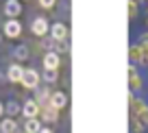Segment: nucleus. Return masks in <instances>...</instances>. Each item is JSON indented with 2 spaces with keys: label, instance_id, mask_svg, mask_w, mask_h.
Here are the masks:
<instances>
[{
  "label": "nucleus",
  "instance_id": "13",
  "mask_svg": "<svg viewBox=\"0 0 148 133\" xmlns=\"http://www.w3.org/2000/svg\"><path fill=\"white\" fill-rule=\"evenodd\" d=\"M50 105L57 107V109H65V105H68V96H65V92H52L50 94Z\"/></svg>",
  "mask_w": 148,
  "mask_h": 133
},
{
  "label": "nucleus",
  "instance_id": "12",
  "mask_svg": "<svg viewBox=\"0 0 148 133\" xmlns=\"http://www.w3.org/2000/svg\"><path fill=\"white\" fill-rule=\"evenodd\" d=\"M50 94H52V92L48 90V87H39V85H37V87H35V96H33V98L39 103V107H44V105H48V103H50Z\"/></svg>",
  "mask_w": 148,
  "mask_h": 133
},
{
  "label": "nucleus",
  "instance_id": "24",
  "mask_svg": "<svg viewBox=\"0 0 148 133\" xmlns=\"http://www.w3.org/2000/svg\"><path fill=\"white\" fill-rule=\"evenodd\" d=\"M2 116H5V103L0 101V118H2Z\"/></svg>",
  "mask_w": 148,
  "mask_h": 133
},
{
  "label": "nucleus",
  "instance_id": "2",
  "mask_svg": "<svg viewBox=\"0 0 148 133\" xmlns=\"http://www.w3.org/2000/svg\"><path fill=\"white\" fill-rule=\"evenodd\" d=\"M2 33L9 39H18L22 35V22H18V18H9L5 22V26H2Z\"/></svg>",
  "mask_w": 148,
  "mask_h": 133
},
{
  "label": "nucleus",
  "instance_id": "20",
  "mask_svg": "<svg viewBox=\"0 0 148 133\" xmlns=\"http://www.w3.org/2000/svg\"><path fill=\"white\" fill-rule=\"evenodd\" d=\"M57 76H59L57 70H46V72H44V81H46V83H55Z\"/></svg>",
  "mask_w": 148,
  "mask_h": 133
},
{
  "label": "nucleus",
  "instance_id": "25",
  "mask_svg": "<svg viewBox=\"0 0 148 133\" xmlns=\"http://www.w3.org/2000/svg\"><path fill=\"white\" fill-rule=\"evenodd\" d=\"M39 133H52V129H48V127H42V129H39Z\"/></svg>",
  "mask_w": 148,
  "mask_h": 133
},
{
  "label": "nucleus",
  "instance_id": "8",
  "mask_svg": "<svg viewBox=\"0 0 148 133\" xmlns=\"http://www.w3.org/2000/svg\"><path fill=\"white\" fill-rule=\"evenodd\" d=\"M22 74H24V68L20 63H11L7 68V81L11 83H22Z\"/></svg>",
  "mask_w": 148,
  "mask_h": 133
},
{
  "label": "nucleus",
  "instance_id": "22",
  "mask_svg": "<svg viewBox=\"0 0 148 133\" xmlns=\"http://www.w3.org/2000/svg\"><path fill=\"white\" fill-rule=\"evenodd\" d=\"M137 44H148V28L137 35Z\"/></svg>",
  "mask_w": 148,
  "mask_h": 133
},
{
  "label": "nucleus",
  "instance_id": "21",
  "mask_svg": "<svg viewBox=\"0 0 148 133\" xmlns=\"http://www.w3.org/2000/svg\"><path fill=\"white\" fill-rule=\"evenodd\" d=\"M55 5H57V0H39V7H44V9H52Z\"/></svg>",
  "mask_w": 148,
  "mask_h": 133
},
{
  "label": "nucleus",
  "instance_id": "10",
  "mask_svg": "<svg viewBox=\"0 0 148 133\" xmlns=\"http://www.w3.org/2000/svg\"><path fill=\"white\" fill-rule=\"evenodd\" d=\"M129 61H131V63H135V65H144V57H142V50H139L137 41L129 46ZM144 68H146V65H144Z\"/></svg>",
  "mask_w": 148,
  "mask_h": 133
},
{
  "label": "nucleus",
  "instance_id": "14",
  "mask_svg": "<svg viewBox=\"0 0 148 133\" xmlns=\"http://www.w3.org/2000/svg\"><path fill=\"white\" fill-rule=\"evenodd\" d=\"M42 129V120L39 118H26L24 120V131L26 133H39Z\"/></svg>",
  "mask_w": 148,
  "mask_h": 133
},
{
  "label": "nucleus",
  "instance_id": "28",
  "mask_svg": "<svg viewBox=\"0 0 148 133\" xmlns=\"http://www.w3.org/2000/svg\"><path fill=\"white\" fill-rule=\"evenodd\" d=\"M22 133H26V131H22Z\"/></svg>",
  "mask_w": 148,
  "mask_h": 133
},
{
  "label": "nucleus",
  "instance_id": "19",
  "mask_svg": "<svg viewBox=\"0 0 148 133\" xmlns=\"http://www.w3.org/2000/svg\"><path fill=\"white\" fill-rule=\"evenodd\" d=\"M13 55H15V59H20V61H26L28 57H31V52H28V46H24V44H22V46H18V48L13 50Z\"/></svg>",
  "mask_w": 148,
  "mask_h": 133
},
{
  "label": "nucleus",
  "instance_id": "3",
  "mask_svg": "<svg viewBox=\"0 0 148 133\" xmlns=\"http://www.w3.org/2000/svg\"><path fill=\"white\" fill-rule=\"evenodd\" d=\"M31 31H33V35H35V37H44V35H48V33H50V24H48L46 18H42V15H39V18H35V20L31 22Z\"/></svg>",
  "mask_w": 148,
  "mask_h": 133
},
{
  "label": "nucleus",
  "instance_id": "16",
  "mask_svg": "<svg viewBox=\"0 0 148 133\" xmlns=\"http://www.w3.org/2000/svg\"><path fill=\"white\" fill-rule=\"evenodd\" d=\"M15 129H18V122H15L11 116H7V118L0 122V133H15Z\"/></svg>",
  "mask_w": 148,
  "mask_h": 133
},
{
  "label": "nucleus",
  "instance_id": "9",
  "mask_svg": "<svg viewBox=\"0 0 148 133\" xmlns=\"http://www.w3.org/2000/svg\"><path fill=\"white\" fill-rule=\"evenodd\" d=\"M22 13V0H7L5 2V15L7 18H18Z\"/></svg>",
  "mask_w": 148,
  "mask_h": 133
},
{
  "label": "nucleus",
  "instance_id": "11",
  "mask_svg": "<svg viewBox=\"0 0 148 133\" xmlns=\"http://www.w3.org/2000/svg\"><path fill=\"white\" fill-rule=\"evenodd\" d=\"M50 37L52 39H65V37H68V26H65L63 22L50 24Z\"/></svg>",
  "mask_w": 148,
  "mask_h": 133
},
{
  "label": "nucleus",
  "instance_id": "17",
  "mask_svg": "<svg viewBox=\"0 0 148 133\" xmlns=\"http://www.w3.org/2000/svg\"><path fill=\"white\" fill-rule=\"evenodd\" d=\"M5 114L13 118V116L22 114V105H20L18 101H7V103H5Z\"/></svg>",
  "mask_w": 148,
  "mask_h": 133
},
{
  "label": "nucleus",
  "instance_id": "18",
  "mask_svg": "<svg viewBox=\"0 0 148 133\" xmlns=\"http://www.w3.org/2000/svg\"><path fill=\"white\" fill-rule=\"evenodd\" d=\"M137 15H139V2H137V0H129V20L135 22Z\"/></svg>",
  "mask_w": 148,
  "mask_h": 133
},
{
  "label": "nucleus",
  "instance_id": "27",
  "mask_svg": "<svg viewBox=\"0 0 148 133\" xmlns=\"http://www.w3.org/2000/svg\"><path fill=\"white\" fill-rule=\"evenodd\" d=\"M137 2H146V5H148V0H137Z\"/></svg>",
  "mask_w": 148,
  "mask_h": 133
},
{
  "label": "nucleus",
  "instance_id": "1",
  "mask_svg": "<svg viewBox=\"0 0 148 133\" xmlns=\"http://www.w3.org/2000/svg\"><path fill=\"white\" fill-rule=\"evenodd\" d=\"M39 79H42V74L37 72L35 68H24V74H22V87H26V90H35V87L39 85Z\"/></svg>",
  "mask_w": 148,
  "mask_h": 133
},
{
  "label": "nucleus",
  "instance_id": "26",
  "mask_svg": "<svg viewBox=\"0 0 148 133\" xmlns=\"http://www.w3.org/2000/svg\"><path fill=\"white\" fill-rule=\"evenodd\" d=\"M2 37H5V33H2V31H0V41H2Z\"/></svg>",
  "mask_w": 148,
  "mask_h": 133
},
{
  "label": "nucleus",
  "instance_id": "23",
  "mask_svg": "<svg viewBox=\"0 0 148 133\" xmlns=\"http://www.w3.org/2000/svg\"><path fill=\"white\" fill-rule=\"evenodd\" d=\"M144 26L148 28V7H146V13H144Z\"/></svg>",
  "mask_w": 148,
  "mask_h": 133
},
{
  "label": "nucleus",
  "instance_id": "7",
  "mask_svg": "<svg viewBox=\"0 0 148 133\" xmlns=\"http://www.w3.org/2000/svg\"><path fill=\"white\" fill-rule=\"evenodd\" d=\"M144 87H146V81H144L142 74H135V76H129V92H133L135 96L144 92Z\"/></svg>",
  "mask_w": 148,
  "mask_h": 133
},
{
  "label": "nucleus",
  "instance_id": "6",
  "mask_svg": "<svg viewBox=\"0 0 148 133\" xmlns=\"http://www.w3.org/2000/svg\"><path fill=\"white\" fill-rule=\"evenodd\" d=\"M61 65V55L57 50H48L44 55V70H59Z\"/></svg>",
  "mask_w": 148,
  "mask_h": 133
},
{
  "label": "nucleus",
  "instance_id": "4",
  "mask_svg": "<svg viewBox=\"0 0 148 133\" xmlns=\"http://www.w3.org/2000/svg\"><path fill=\"white\" fill-rule=\"evenodd\" d=\"M39 111H42V107H39V103L35 98H26L22 103V116L24 118H39Z\"/></svg>",
  "mask_w": 148,
  "mask_h": 133
},
{
  "label": "nucleus",
  "instance_id": "15",
  "mask_svg": "<svg viewBox=\"0 0 148 133\" xmlns=\"http://www.w3.org/2000/svg\"><path fill=\"white\" fill-rule=\"evenodd\" d=\"M129 131L131 133H148V127H144L135 116H129Z\"/></svg>",
  "mask_w": 148,
  "mask_h": 133
},
{
  "label": "nucleus",
  "instance_id": "5",
  "mask_svg": "<svg viewBox=\"0 0 148 133\" xmlns=\"http://www.w3.org/2000/svg\"><path fill=\"white\" fill-rule=\"evenodd\" d=\"M59 111H61V109H57V107H52L50 103H48V105L42 107V111H39V118H42L44 122L52 124V122H57V120H59Z\"/></svg>",
  "mask_w": 148,
  "mask_h": 133
}]
</instances>
